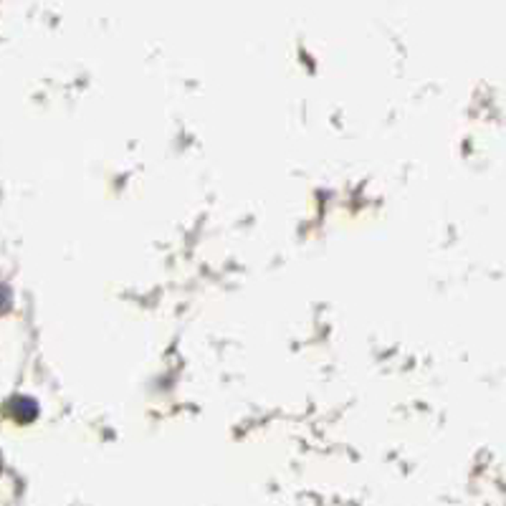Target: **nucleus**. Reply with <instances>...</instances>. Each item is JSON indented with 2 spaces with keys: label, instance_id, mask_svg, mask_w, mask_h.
<instances>
[]
</instances>
